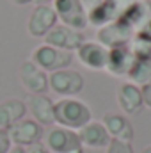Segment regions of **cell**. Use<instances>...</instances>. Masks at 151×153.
I'll return each instance as SVG.
<instances>
[{
	"label": "cell",
	"instance_id": "obj_4",
	"mask_svg": "<svg viewBox=\"0 0 151 153\" xmlns=\"http://www.w3.org/2000/svg\"><path fill=\"white\" fill-rule=\"evenodd\" d=\"M52 7L62 25L82 32L87 27V11L80 0H53Z\"/></svg>",
	"mask_w": 151,
	"mask_h": 153
},
{
	"label": "cell",
	"instance_id": "obj_19",
	"mask_svg": "<svg viewBox=\"0 0 151 153\" xmlns=\"http://www.w3.org/2000/svg\"><path fill=\"white\" fill-rule=\"evenodd\" d=\"M126 76H128V82L139 87L151 84V59H135Z\"/></svg>",
	"mask_w": 151,
	"mask_h": 153
},
{
	"label": "cell",
	"instance_id": "obj_30",
	"mask_svg": "<svg viewBox=\"0 0 151 153\" xmlns=\"http://www.w3.org/2000/svg\"><path fill=\"white\" fill-rule=\"evenodd\" d=\"M126 2H133V0H126Z\"/></svg>",
	"mask_w": 151,
	"mask_h": 153
},
{
	"label": "cell",
	"instance_id": "obj_29",
	"mask_svg": "<svg viewBox=\"0 0 151 153\" xmlns=\"http://www.w3.org/2000/svg\"><path fill=\"white\" fill-rule=\"evenodd\" d=\"M141 153H151V146H148V148H144V150H142Z\"/></svg>",
	"mask_w": 151,
	"mask_h": 153
},
{
	"label": "cell",
	"instance_id": "obj_27",
	"mask_svg": "<svg viewBox=\"0 0 151 153\" xmlns=\"http://www.w3.org/2000/svg\"><path fill=\"white\" fill-rule=\"evenodd\" d=\"M32 2H36V5H52L53 4V0H32Z\"/></svg>",
	"mask_w": 151,
	"mask_h": 153
},
{
	"label": "cell",
	"instance_id": "obj_6",
	"mask_svg": "<svg viewBox=\"0 0 151 153\" xmlns=\"http://www.w3.org/2000/svg\"><path fill=\"white\" fill-rule=\"evenodd\" d=\"M7 134H9V139H11L13 146L29 148V146H34V144L43 141L44 128L39 125L38 121H34L32 117H23L21 121L13 125L7 130Z\"/></svg>",
	"mask_w": 151,
	"mask_h": 153
},
{
	"label": "cell",
	"instance_id": "obj_2",
	"mask_svg": "<svg viewBox=\"0 0 151 153\" xmlns=\"http://www.w3.org/2000/svg\"><path fill=\"white\" fill-rule=\"evenodd\" d=\"M30 61L38 68H41L43 71L53 73V71L70 68V64L73 62V53L59 50L55 46H50V45L43 43V45L34 48V52L30 53Z\"/></svg>",
	"mask_w": 151,
	"mask_h": 153
},
{
	"label": "cell",
	"instance_id": "obj_20",
	"mask_svg": "<svg viewBox=\"0 0 151 153\" xmlns=\"http://www.w3.org/2000/svg\"><path fill=\"white\" fill-rule=\"evenodd\" d=\"M105 153H135L132 143H123L117 139H110L109 146L105 148Z\"/></svg>",
	"mask_w": 151,
	"mask_h": 153
},
{
	"label": "cell",
	"instance_id": "obj_21",
	"mask_svg": "<svg viewBox=\"0 0 151 153\" xmlns=\"http://www.w3.org/2000/svg\"><path fill=\"white\" fill-rule=\"evenodd\" d=\"M11 148H13V144H11V139H9L7 130H2L0 128V153H7Z\"/></svg>",
	"mask_w": 151,
	"mask_h": 153
},
{
	"label": "cell",
	"instance_id": "obj_3",
	"mask_svg": "<svg viewBox=\"0 0 151 153\" xmlns=\"http://www.w3.org/2000/svg\"><path fill=\"white\" fill-rule=\"evenodd\" d=\"M84 76L75 70H59L48 73V87L61 98H75L84 89Z\"/></svg>",
	"mask_w": 151,
	"mask_h": 153
},
{
	"label": "cell",
	"instance_id": "obj_18",
	"mask_svg": "<svg viewBox=\"0 0 151 153\" xmlns=\"http://www.w3.org/2000/svg\"><path fill=\"white\" fill-rule=\"evenodd\" d=\"M27 116V105L23 100L18 98H7L0 102V128L9 130L13 125L21 121Z\"/></svg>",
	"mask_w": 151,
	"mask_h": 153
},
{
	"label": "cell",
	"instance_id": "obj_23",
	"mask_svg": "<svg viewBox=\"0 0 151 153\" xmlns=\"http://www.w3.org/2000/svg\"><path fill=\"white\" fill-rule=\"evenodd\" d=\"M25 152H27V153H50L48 150H46V146H44L43 143H38V144H34V146L25 148Z\"/></svg>",
	"mask_w": 151,
	"mask_h": 153
},
{
	"label": "cell",
	"instance_id": "obj_15",
	"mask_svg": "<svg viewBox=\"0 0 151 153\" xmlns=\"http://www.w3.org/2000/svg\"><path fill=\"white\" fill-rule=\"evenodd\" d=\"M76 134H78V139L84 148H91V150L103 148L105 150L110 143V135L105 130V126L101 125V121H89L80 130H76Z\"/></svg>",
	"mask_w": 151,
	"mask_h": 153
},
{
	"label": "cell",
	"instance_id": "obj_22",
	"mask_svg": "<svg viewBox=\"0 0 151 153\" xmlns=\"http://www.w3.org/2000/svg\"><path fill=\"white\" fill-rule=\"evenodd\" d=\"M141 93H142V103L144 107L151 109V84H146L141 87Z\"/></svg>",
	"mask_w": 151,
	"mask_h": 153
},
{
	"label": "cell",
	"instance_id": "obj_9",
	"mask_svg": "<svg viewBox=\"0 0 151 153\" xmlns=\"http://www.w3.org/2000/svg\"><path fill=\"white\" fill-rule=\"evenodd\" d=\"M76 59L82 66L93 71H101L107 68L109 61V48L100 45L98 41H84L75 52Z\"/></svg>",
	"mask_w": 151,
	"mask_h": 153
},
{
	"label": "cell",
	"instance_id": "obj_7",
	"mask_svg": "<svg viewBox=\"0 0 151 153\" xmlns=\"http://www.w3.org/2000/svg\"><path fill=\"white\" fill-rule=\"evenodd\" d=\"M133 29L128 27L124 22H121L119 18L112 22V23H107L103 27L98 29L96 32V41L100 45H103L105 48H115V46H123V45H130V41L133 38Z\"/></svg>",
	"mask_w": 151,
	"mask_h": 153
},
{
	"label": "cell",
	"instance_id": "obj_16",
	"mask_svg": "<svg viewBox=\"0 0 151 153\" xmlns=\"http://www.w3.org/2000/svg\"><path fill=\"white\" fill-rule=\"evenodd\" d=\"M101 125L109 132L110 139H117L123 143H132L133 139V126L128 119V116L117 114V112H105L101 117Z\"/></svg>",
	"mask_w": 151,
	"mask_h": 153
},
{
	"label": "cell",
	"instance_id": "obj_28",
	"mask_svg": "<svg viewBox=\"0 0 151 153\" xmlns=\"http://www.w3.org/2000/svg\"><path fill=\"white\" fill-rule=\"evenodd\" d=\"M84 146H80V148H76V150H71V152H68V153H84Z\"/></svg>",
	"mask_w": 151,
	"mask_h": 153
},
{
	"label": "cell",
	"instance_id": "obj_12",
	"mask_svg": "<svg viewBox=\"0 0 151 153\" xmlns=\"http://www.w3.org/2000/svg\"><path fill=\"white\" fill-rule=\"evenodd\" d=\"M25 105L27 112H30L32 119L38 121L43 128L55 125V102L48 94H29V102Z\"/></svg>",
	"mask_w": 151,
	"mask_h": 153
},
{
	"label": "cell",
	"instance_id": "obj_8",
	"mask_svg": "<svg viewBox=\"0 0 151 153\" xmlns=\"http://www.w3.org/2000/svg\"><path fill=\"white\" fill-rule=\"evenodd\" d=\"M87 41L82 30H75L71 27H66L62 23H57L46 36H44V43L50 45V46H55L59 50H64V52H76V48Z\"/></svg>",
	"mask_w": 151,
	"mask_h": 153
},
{
	"label": "cell",
	"instance_id": "obj_10",
	"mask_svg": "<svg viewBox=\"0 0 151 153\" xmlns=\"http://www.w3.org/2000/svg\"><path fill=\"white\" fill-rule=\"evenodd\" d=\"M57 22L59 20L52 5H36L27 18V32L32 38H44Z\"/></svg>",
	"mask_w": 151,
	"mask_h": 153
},
{
	"label": "cell",
	"instance_id": "obj_11",
	"mask_svg": "<svg viewBox=\"0 0 151 153\" xmlns=\"http://www.w3.org/2000/svg\"><path fill=\"white\" fill-rule=\"evenodd\" d=\"M18 75H20V82H21L23 89L29 94H46V91L50 89L48 87V73L38 68L30 59L21 62Z\"/></svg>",
	"mask_w": 151,
	"mask_h": 153
},
{
	"label": "cell",
	"instance_id": "obj_17",
	"mask_svg": "<svg viewBox=\"0 0 151 153\" xmlns=\"http://www.w3.org/2000/svg\"><path fill=\"white\" fill-rule=\"evenodd\" d=\"M133 62H135V57L130 50V45L115 46L109 50V61H107L105 71H109L112 76H126Z\"/></svg>",
	"mask_w": 151,
	"mask_h": 153
},
{
	"label": "cell",
	"instance_id": "obj_1",
	"mask_svg": "<svg viewBox=\"0 0 151 153\" xmlns=\"http://www.w3.org/2000/svg\"><path fill=\"white\" fill-rule=\"evenodd\" d=\"M93 121V112L87 103L76 98H61L55 102V125L70 130H80Z\"/></svg>",
	"mask_w": 151,
	"mask_h": 153
},
{
	"label": "cell",
	"instance_id": "obj_26",
	"mask_svg": "<svg viewBox=\"0 0 151 153\" xmlns=\"http://www.w3.org/2000/svg\"><path fill=\"white\" fill-rule=\"evenodd\" d=\"M7 153H27V152H25V148H21V146H13Z\"/></svg>",
	"mask_w": 151,
	"mask_h": 153
},
{
	"label": "cell",
	"instance_id": "obj_24",
	"mask_svg": "<svg viewBox=\"0 0 151 153\" xmlns=\"http://www.w3.org/2000/svg\"><path fill=\"white\" fill-rule=\"evenodd\" d=\"M82 2V5L85 7V11H91V9H94L96 5H100L103 0H80Z\"/></svg>",
	"mask_w": 151,
	"mask_h": 153
},
{
	"label": "cell",
	"instance_id": "obj_13",
	"mask_svg": "<svg viewBox=\"0 0 151 153\" xmlns=\"http://www.w3.org/2000/svg\"><path fill=\"white\" fill-rule=\"evenodd\" d=\"M115 100H117V105L124 116H135L144 109L141 87L128 82V80L119 84V87L115 91Z\"/></svg>",
	"mask_w": 151,
	"mask_h": 153
},
{
	"label": "cell",
	"instance_id": "obj_25",
	"mask_svg": "<svg viewBox=\"0 0 151 153\" xmlns=\"http://www.w3.org/2000/svg\"><path fill=\"white\" fill-rule=\"evenodd\" d=\"M13 5H27V4H30L32 0H9Z\"/></svg>",
	"mask_w": 151,
	"mask_h": 153
},
{
	"label": "cell",
	"instance_id": "obj_5",
	"mask_svg": "<svg viewBox=\"0 0 151 153\" xmlns=\"http://www.w3.org/2000/svg\"><path fill=\"white\" fill-rule=\"evenodd\" d=\"M46 150L50 153H68L71 150H76L82 146L76 130H70V128H62V126H50L41 141Z\"/></svg>",
	"mask_w": 151,
	"mask_h": 153
},
{
	"label": "cell",
	"instance_id": "obj_14",
	"mask_svg": "<svg viewBox=\"0 0 151 153\" xmlns=\"http://www.w3.org/2000/svg\"><path fill=\"white\" fill-rule=\"evenodd\" d=\"M126 4H128L126 0H103L100 5L87 11V25H93V27L100 29L107 23L115 22L121 16Z\"/></svg>",
	"mask_w": 151,
	"mask_h": 153
}]
</instances>
